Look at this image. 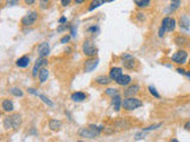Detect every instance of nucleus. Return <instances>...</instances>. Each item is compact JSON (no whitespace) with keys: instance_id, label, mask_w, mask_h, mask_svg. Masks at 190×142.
Masks as SVG:
<instances>
[{"instance_id":"obj_11","label":"nucleus","mask_w":190,"mask_h":142,"mask_svg":"<svg viewBox=\"0 0 190 142\" xmlns=\"http://www.w3.org/2000/svg\"><path fill=\"white\" fill-rule=\"evenodd\" d=\"M111 105H112V108H113L114 112H120V109L122 108V99H121V96L120 95H116V96H114L112 97V101H111Z\"/></svg>"},{"instance_id":"obj_32","label":"nucleus","mask_w":190,"mask_h":142,"mask_svg":"<svg viewBox=\"0 0 190 142\" xmlns=\"http://www.w3.org/2000/svg\"><path fill=\"white\" fill-rule=\"evenodd\" d=\"M162 126H163V123H157V124H152V126L143 128V130H145V132H152V130H157V129L160 128Z\"/></svg>"},{"instance_id":"obj_35","label":"nucleus","mask_w":190,"mask_h":142,"mask_svg":"<svg viewBox=\"0 0 190 142\" xmlns=\"http://www.w3.org/2000/svg\"><path fill=\"white\" fill-rule=\"evenodd\" d=\"M179 4H181V2H172V4L169 6V8H167V12H171V13H172L174 11H176L177 8L179 7Z\"/></svg>"},{"instance_id":"obj_18","label":"nucleus","mask_w":190,"mask_h":142,"mask_svg":"<svg viewBox=\"0 0 190 142\" xmlns=\"http://www.w3.org/2000/svg\"><path fill=\"white\" fill-rule=\"evenodd\" d=\"M111 82H112V78L109 76L101 75V76H98L95 78V83L99 84V85H108Z\"/></svg>"},{"instance_id":"obj_25","label":"nucleus","mask_w":190,"mask_h":142,"mask_svg":"<svg viewBox=\"0 0 190 142\" xmlns=\"http://www.w3.org/2000/svg\"><path fill=\"white\" fill-rule=\"evenodd\" d=\"M115 126H116V128H119V129H129V122H127L126 120H118L116 122H115Z\"/></svg>"},{"instance_id":"obj_15","label":"nucleus","mask_w":190,"mask_h":142,"mask_svg":"<svg viewBox=\"0 0 190 142\" xmlns=\"http://www.w3.org/2000/svg\"><path fill=\"white\" fill-rule=\"evenodd\" d=\"M70 98H71L73 102L80 103V102H83L84 99L87 98V95H86L84 92H82V91H76V92H73V94H71Z\"/></svg>"},{"instance_id":"obj_47","label":"nucleus","mask_w":190,"mask_h":142,"mask_svg":"<svg viewBox=\"0 0 190 142\" xmlns=\"http://www.w3.org/2000/svg\"><path fill=\"white\" fill-rule=\"evenodd\" d=\"M58 24H67V18L65 17H61L60 20H58Z\"/></svg>"},{"instance_id":"obj_29","label":"nucleus","mask_w":190,"mask_h":142,"mask_svg":"<svg viewBox=\"0 0 190 142\" xmlns=\"http://www.w3.org/2000/svg\"><path fill=\"white\" fill-rule=\"evenodd\" d=\"M176 25H177V22H176L175 18H170V22L167 25V32H174L176 29Z\"/></svg>"},{"instance_id":"obj_22","label":"nucleus","mask_w":190,"mask_h":142,"mask_svg":"<svg viewBox=\"0 0 190 142\" xmlns=\"http://www.w3.org/2000/svg\"><path fill=\"white\" fill-rule=\"evenodd\" d=\"M124 67H126V69H129V70H133L134 67H136V58L133 57V58H129V59H125L121 62Z\"/></svg>"},{"instance_id":"obj_43","label":"nucleus","mask_w":190,"mask_h":142,"mask_svg":"<svg viewBox=\"0 0 190 142\" xmlns=\"http://www.w3.org/2000/svg\"><path fill=\"white\" fill-rule=\"evenodd\" d=\"M176 71H177L179 75H185V72H187V70H185V69H183V67H177V69H176Z\"/></svg>"},{"instance_id":"obj_4","label":"nucleus","mask_w":190,"mask_h":142,"mask_svg":"<svg viewBox=\"0 0 190 142\" xmlns=\"http://www.w3.org/2000/svg\"><path fill=\"white\" fill-rule=\"evenodd\" d=\"M49 64V60L46 57H38L35 64H33V67H32V71H31V75L32 77H37L39 71L43 69V67H46V65Z\"/></svg>"},{"instance_id":"obj_54","label":"nucleus","mask_w":190,"mask_h":142,"mask_svg":"<svg viewBox=\"0 0 190 142\" xmlns=\"http://www.w3.org/2000/svg\"><path fill=\"white\" fill-rule=\"evenodd\" d=\"M112 1H114V0H107V2H112Z\"/></svg>"},{"instance_id":"obj_46","label":"nucleus","mask_w":190,"mask_h":142,"mask_svg":"<svg viewBox=\"0 0 190 142\" xmlns=\"http://www.w3.org/2000/svg\"><path fill=\"white\" fill-rule=\"evenodd\" d=\"M37 0H24V2H25V5H29V6H31V5H33L35 2H36Z\"/></svg>"},{"instance_id":"obj_12","label":"nucleus","mask_w":190,"mask_h":142,"mask_svg":"<svg viewBox=\"0 0 190 142\" xmlns=\"http://www.w3.org/2000/svg\"><path fill=\"white\" fill-rule=\"evenodd\" d=\"M11 121H12L13 129H15V130L19 129L20 126H22V122H23L22 115H20V114H12V115H11Z\"/></svg>"},{"instance_id":"obj_16","label":"nucleus","mask_w":190,"mask_h":142,"mask_svg":"<svg viewBox=\"0 0 190 142\" xmlns=\"http://www.w3.org/2000/svg\"><path fill=\"white\" fill-rule=\"evenodd\" d=\"M15 65L18 67H22V69H25L30 65V57L29 56H23L20 58H18L17 62H15Z\"/></svg>"},{"instance_id":"obj_38","label":"nucleus","mask_w":190,"mask_h":142,"mask_svg":"<svg viewBox=\"0 0 190 142\" xmlns=\"http://www.w3.org/2000/svg\"><path fill=\"white\" fill-rule=\"evenodd\" d=\"M145 133H146L145 130H141V132H139V133H137V134H136L134 139H136V140H143V139L145 137Z\"/></svg>"},{"instance_id":"obj_40","label":"nucleus","mask_w":190,"mask_h":142,"mask_svg":"<svg viewBox=\"0 0 190 142\" xmlns=\"http://www.w3.org/2000/svg\"><path fill=\"white\" fill-rule=\"evenodd\" d=\"M120 58H121L122 60H125V59H129V58H133V56L129 55V53H124V55L120 56Z\"/></svg>"},{"instance_id":"obj_39","label":"nucleus","mask_w":190,"mask_h":142,"mask_svg":"<svg viewBox=\"0 0 190 142\" xmlns=\"http://www.w3.org/2000/svg\"><path fill=\"white\" fill-rule=\"evenodd\" d=\"M165 32H167V29H164L163 26H160L159 30H158V37H159V38H163L164 36H165Z\"/></svg>"},{"instance_id":"obj_14","label":"nucleus","mask_w":190,"mask_h":142,"mask_svg":"<svg viewBox=\"0 0 190 142\" xmlns=\"http://www.w3.org/2000/svg\"><path fill=\"white\" fill-rule=\"evenodd\" d=\"M1 108L5 112H11L15 110V105H13V102L10 99V98H5L2 99L1 102Z\"/></svg>"},{"instance_id":"obj_50","label":"nucleus","mask_w":190,"mask_h":142,"mask_svg":"<svg viewBox=\"0 0 190 142\" xmlns=\"http://www.w3.org/2000/svg\"><path fill=\"white\" fill-rule=\"evenodd\" d=\"M185 77H188V78H190V70H187V72H185Z\"/></svg>"},{"instance_id":"obj_44","label":"nucleus","mask_w":190,"mask_h":142,"mask_svg":"<svg viewBox=\"0 0 190 142\" xmlns=\"http://www.w3.org/2000/svg\"><path fill=\"white\" fill-rule=\"evenodd\" d=\"M99 31V27L98 26H91V27H88V32H98Z\"/></svg>"},{"instance_id":"obj_10","label":"nucleus","mask_w":190,"mask_h":142,"mask_svg":"<svg viewBox=\"0 0 190 142\" xmlns=\"http://www.w3.org/2000/svg\"><path fill=\"white\" fill-rule=\"evenodd\" d=\"M178 25L179 27L184 31H188L190 29V18L189 15L187 14H182L178 19Z\"/></svg>"},{"instance_id":"obj_20","label":"nucleus","mask_w":190,"mask_h":142,"mask_svg":"<svg viewBox=\"0 0 190 142\" xmlns=\"http://www.w3.org/2000/svg\"><path fill=\"white\" fill-rule=\"evenodd\" d=\"M49 128L53 130V132H58L62 128V122L60 120H55V119H51L49 121Z\"/></svg>"},{"instance_id":"obj_24","label":"nucleus","mask_w":190,"mask_h":142,"mask_svg":"<svg viewBox=\"0 0 190 142\" xmlns=\"http://www.w3.org/2000/svg\"><path fill=\"white\" fill-rule=\"evenodd\" d=\"M8 91H10V94L13 95L15 97H23L24 96L23 90L20 89V88H18V87H12V88L8 89Z\"/></svg>"},{"instance_id":"obj_23","label":"nucleus","mask_w":190,"mask_h":142,"mask_svg":"<svg viewBox=\"0 0 190 142\" xmlns=\"http://www.w3.org/2000/svg\"><path fill=\"white\" fill-rule=\"evenodd\" d=\"M105 2H107V0H91L88 11H94L95 8L100 7L101 5H105Z\"/></svg>"},{"instance_id":"obj_49","label":"nucleus","mask_w":190,"mask_h":142,"mask_svg":"<svg viewBox=\"0 0 190 142\" xmlns=\"http://www.w3.org/2000/svg\"><path fill=\"white\" fill-rule=\"evenodd\" d=\"M74 1H75L76 5H81V4H83L86 0H74Z\"/></svg>"},{"instance_id":"obj_7","label":"nucleus","mask_w":190,"mask_h":142,"mask_svg":"<svg viewBox=\"0 0 190 142\" xmlns=\"http://www.w3.org/2000/svg\"><path fill=\"white\" fill-rule=\"evenodd\" d=\"M99 58H96V57H89L88 59L84 62V65H83V69H84V72H91V71H94L96 67L99 65Z\"/></svg>"},{"instance_id":"obj_48","label":"nucleus","mask_w":190,"mask_h":142,"mask_svg":"<svg viewBox=\"0 0 190 142\" xmlns=\"http://www.w3.org/2000/svg\"><path fill=\"white\" fill-rule=\"evenodd\" d=\"M184 128H185L187 130H190V121L185 122V124H184Z\"/></svg>"},{"instance_id":"obj_51","label":"nucleus","mask_w":190,"mask_h":142,"mask_svg":"<svg viewBox=\"0 0 190 142\" xmlns=\"http://www.w3.org/2000/svg\"><path fill=\"white\" fill-rule=\"evenodd\" d=\"M171 2H181V0H170Z\"/></svg>"},{"instance_id":"obj_17","label":"nucleus","mask_w":190,"mask_h":142,"mask_svg":"<svg viewBox=\"0 0 190 142\" xmlns=\"http://www.w3.org/2000/svg\"><path fill=\"white\" fill-rule=\"evenodd\" d=\"M121 75H122L121 67H112V69L109 70V74H108V76L112 78V81H114V82H115Z\"/></svg>"},{"instance_id":"obj_26","label":"nucleus","mask_w":190,"mask_h":142,"mask_svg":"<svg viewBox=\"0 0 190 142\" xmlns=\"http://www.w3.org/2000/svg\"><path fill=\"white\" fill-rule=\"evenodd\" d=\"M134 2L140 8H146L151 5V0H134Z\"/></svg>"},{"instance_id":"obj_42","label":"nucleus","mask_w":190,"mask_h":142,"mask_svg":"<svg viewBox=\"0 0 190 142\" xmlns=\"http://www.w3.org/2000/svg\"><path fill=\"white\" fill-rule=\"evenodd\" d=\"M27 92H29V94H32V95H35V96H38V95H39L38 91H36V89H33V88H29V89H27Z\"/></svg>"},{"instance_id":"obj_8","label":"nucleus","mask_w":190,"mask_h":142,"mask_svg":"<svg viewBox=\"0 0 190 142\" xmlns=\"http://www.w3.org/2000/svg\"><path fill=\"white\" fill-rule=\"evenodd\" d=\"M139 91H140L139 84H131L124 91V96L125 97H134V96H137L138 94H139Z\"/></svg>"},{"instance_id":"obj_1","label":"nucleus","mask_w":190,"mask_h":142,"mask_svg":"<svg viewBox=\"0 0 190 142\" xmlns=\"http://www.w3.org/2000/svg\"><path fill=\"white\" fill-rule=\"evenodd\" d=\"M105 129L103 126H96V124H89L87 128H81L78 130V135L81 137H84V139H91V140H94L96 139L101 132Z\"/></svg>"},{"instance_id":"obj_41","label":"nucleus","mask_w":190,"mask_h":142,"mask_svg":"<svg viewBox=\"0 0 190 142\" xmlns=\"http://www.w3.org/2000/svg\"><path fill=\"white\" fill-rule=\"evenodd\" d=\"M70 2H71V0H61V5L63 7H67L70 5Z\"/></svg>"},{"instance_id":"obj_5","label":"nucleus","mask_w":190,"mask_h":142,"mask_svg":"<svg viewBox=\"0 0 190 142\" xmlns=\"http://www.w3.org/2000/svg\"><path fill=\"white\" fill-rule=\"evenodd\" d=\"M171 60L176 63V64H178V65H183V64H185L187 62H188V52L185 51V50H178V51H176L172 56H171Z\"/></svg>"},{"instance_id":"obj_37","label":"nucleus","mask_w":190,"mask_h":142,"mask_svg":"<svg viewBox=\"0 0 190 142\" xmlns=\"http://www.w3.org/2000/svg\"><path fill=\"white\" fill-rule=\"evenodd\" d=\"M19 1L20 0H6V5L7 6H17V5H19Z\"/></svg>"},{"instance_id":"obj_28","label":"nucleus","mask_w":190,"mask_h":142,"mask_svg":"<svg viewBox=\"0 0 190 142\" xmlns=\"http://www.w3.org/2000/svg\"><path fill=\"white\" fill-rule=\"evenodd\" d=\"M2 123H4V128L5 129H13V126H12V121H11V116H6V117H4V121H2Z\"/></svg>"},{"instance_id":"obj_30","label":"nucleus","mask_w":190,"mask_h":142,"mask_svg":"<svg viewBox=\"0 0 190 142\" xmlns=\"http://www.w3.org/2000/svg\"><path fill=\"white\" fill-rule=\"evenodd\" d=\"M38 97L40 98V99H42V101H43V102H44L46 105H49V107H53V102L49 97H46L45 95H42V94H39V95H38Z\"/></svg>"},{"instance_id":"obj_3","label":"nucleus","mask_w":190,"mask_h":142,"mask_svg":"<svg viewBox=\"0 0 190 142\" xmlns=\"http://www.w3.org/2000/svg\"><path fill=\"white\" fill-rule=\"evenodd\" d=\"M82 52L88 58L89 57H95L98 55V47L94 45V43L91 40L87 39V40H84L83 44H82Z\"/></svg>"},{"instance_id":"obj_19","label":"nucleus","mask_w":190,"mask_h":142,"mask_svg":"<svg viewBox=\"0 0 190 142\" xmlns=\"http://www.w3.org/2000/svg\"><path fill=\"white\" fill-rule=\"evenodd\" d=\"M174 42H175V44L177 46H185V45L188 44V42H189V39L185 37V36H183V34H178V36H176L175 39H174Z\"/></svg>"},{"instance_id":"obj_21","label":"nucleus","mask_w":190,"mask_h":142,"mask_svg":"<svg viewBox=\"0 0 190 142\" xmlns=\"http://www.w3.org/2000/svg\"><path fill=\"white\" fill-rule=\"evenodd\" d=\"M48 77H49V70H48L46 67H43V69L39 71V74H38V79H39V83H40V84H43L45 81H48Z\"/></svg>"},{"instance_id":"obj_55","label":"nucleus","mask_w":190,"mask_h":142,"mask_svg":"<svg viewBox=\"0 0 190 142\" xmlns=\"http://www.w3.org/2000/svg\"><path fill=\"white\" fill-rule=\"evenodd\" d=\"M188 64H189V67H190V58L188 59Z\"/></svg>"},{"instance_id":"obj_36","label":"nucleus","mask_w":190,"mask_h":142,"mask_svg":"<svg viewBox=\"0 0 190 142\" xmlns=\"http://www.w3.org/2000/svg\"><path fill=\"white\" fill-rule=\"evenodd\" d=\"M70 38H71V34H65V36H63V37L61 38V44H67V43H69V40H70Z\"/></svg>"},{"instance_id":"obj_2","label":"nucleus","mask_w":190,"mask_h":142,"mask_svg":"<svg viewBox=\"0 0 190 142\" xmlns=\"http://www.w3.org/2000/svg\"><path fill=\"white\" fill-rule=\"evenodd\" d=\"M143 107V101L134 97H126L122 101V108L127 112H132V110H136L138 108Z\"/></svg>"},{"instance_id":"obj_31","label":"nucleus","mask_w":190,"mask_h":142,"mask_svg":"<svg viewBox=\"0 0 190 142\" xmlns=\"http://www.w3.org/2000/svg\"><path fill=\"white\" fill-rule=\"evenodd\" d=\"M147 89H149V92L151 94L153 97L160 98V94L158 92V91H157V89H156V88H154L153 85H149V88H147Z\"/></svg>"},{"instance_id":"obj_52","label":"nucleus","mask_w":190,"mask_h":142,"mask_svg":"<svg viewBox=\"0 0 190 142\" xmlns=\"http://www.w3.org/2000/svg\"><path fill=\"white\" fill-rule=\"evenodd\" d=\"M171 141H172V142H178V140H177V139H172Z\"/></svg>"},{"instance_id":"obj_9","label":"nucleus","mask_w":190,"mask_h":142,"mask_svg":"<svg viewBox=\"0 0 190 142\" xmlns=\"http://www.w3.org/2000/svg\"><path fill=\"white\" fill-rule=\"evenodd\" d=\"M38 57H48L50 55V45L48 42H43L37 47Z\"/></svg>"},{"instance_id":"obj_13","label":"nucleus","mask_w":190,"mask_h":142,"mask_svg":"<svg viewBox=\"0 0 190 142\" xmlns=\"http://www.w3.org/2000/svg\"><path fill=\"white\" fill-rule=\"evenodd\" d=\"M131 82H132V78H131V76L129 75H124L122 74L116 81H115V83L118 84V85H120V87H127V85H129L131 84Z\"/></svg>"},{"instance_id":"obj_27","label":"nucleus","mask_w":190,"mask_h":142,"mask_svg":"<svg viewBox=\"0 0 190 142\" xmlns=\"http://www.w3.org/2000/svg\"><path fill=\"white\" fill-rule=\"evenodd\" d=\"M105 95L112 98L114 96H116V95H119V90L116 88H107V89H105Z\"/></svg>"},{"instance_id":"obj_33","label":"nucleus","mask_w":190,"mask_h":142,"mask_svg":"<svg viewBox=\"0 0 190 142\" xmlns=\"http://www.w3.org/2000/svg\"><path fill=\"white\" fill-rule=\"evenodd\" d=\"M50 5V0H39V7L42 10H46Z\"/></svg>"},{"instance_id":"obj_6","label":"nucleus","mask_w":190,"mask_h":142,"mask_svg":"<svg viewBox=\"0 0 190 142\" xmlns=\"http://www.w3.org/2000/svg\"><path fill=\"white\" fill-rule=\"evenodd\" d=\"M38 20V13L36 11H31L22 18L23 26H33Z\"/></svg>"},{"instance_id":"obj_34","label":"nucleus","mask_w":190,"mask_h":142,"mask_svg":"<svg viewBox=\"0 0 190 142\" xmlns=\"http://www.w3.org/2000/svg\"><path fill=\"white\" fill-rule=\"evenodd\" d=\"M136 18H137L138 22H145V19H146V15H145L144 12H137V13H136Z\"/></svg>"},{"instance_id":"obj_45","label":"nucleus","mask_w":190,"mask_h":142,"mask_svg":"<svg viewBox=\"0 0 190 142\" xmlns=\"http://www.w3.org/2000/svg\"><path fill=\"white\" fill-rule=\"evenodd\" d=\"M70 34H71V37H76V29L75 26H73V25L70 27Z\"/></svg>"},{"instance_id":"obj_53","label":"nucleus","mask_w":190,"mask_h":142,"mask_svg":"<svg viewBox=\"0 0 190 142\" xmlns=\"http://www.w3.org/2000/svg\"><path fill=\"white\" fill-rule=\"evenodd\" d=\"M187 46H188V47H189V49H190V40H189V42H188V44H187Z\"/></svg>"}]
</instances>
